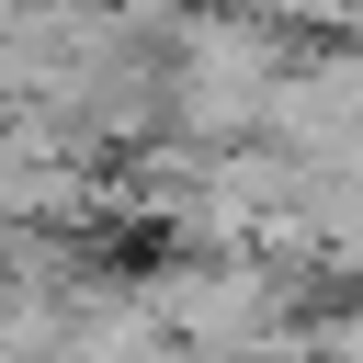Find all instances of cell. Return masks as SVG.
Listing matches in <instances>:
<instances>
[{
    "label": "cell",
    "instance_id": "1",
    "mask_svg": "<svg viewBox=\"0 0 363 363\" xmlns=\"http://www.w3.org/2000/svg\"><path fill=\"white\" fill-rule=\"evenodd\" d=\"M250 113H272V57H261L250 34H204V45L182 57V125H193V136H227V125H250Z\"/></svg>",
    "mask_w": 363,
    "mask_h": 363
}]
</instances>
